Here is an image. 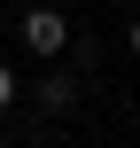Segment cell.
Masks as SVG:
<instances>
[{"mask_svg": "<svg viewBox=\"0 0 140 148\" xmlns=\"http://www.w3.org/2000/svg\"><path fill=\"white\" fill-rule=\"evenodd\" d=\"M8 109H16V70L0 62V117H8Z\"/></svg>", "mask_w": 140, "mask_h": 148, "instance_id": "cell-3", "label": "cell"}, {"mask_svg": "<svg viewBox=\"0 0 140 148\" xmlns=\"http://www.w3.org/2000/svg\"><path fill=\"white\" fill-rule=\"evenodd\" d=\"M23 47H31V55H62V47H70V23H62L55 8H31V16H23Z\"/></svg>", "mask_w": 140, "mask_h": 148, "instance_id": "cell-1", "label": "cell"}, {"mask_svg": "<svg viewBox=\"0 0 140 148\" xmlns=\"http://www.w3.org/2000/svg\"><path fill=\"white\" fill-rule=\"evenodd\" d=\"M125 47H132V55H140V16H132V31H125Z\"/></svg>", "mask_w": 140, "mask_h": 148, "instance_id": "cell-4", "label": "cell"}, {"mask_svg": "<svg viewBox=\"0 0 140 148\" xmlns=\"http://www.w3.org/2000/svg\"><path fill=\"white\" fill-rule=\"evenodd\" d=\"M70 101H78V78H70V70H47V78H39V109H47V117H62Z\"/></svg>", "mask_w": 140, "mask_h": 148, "instance_id": "cell-2", "label": "cell"}]
</instances>
